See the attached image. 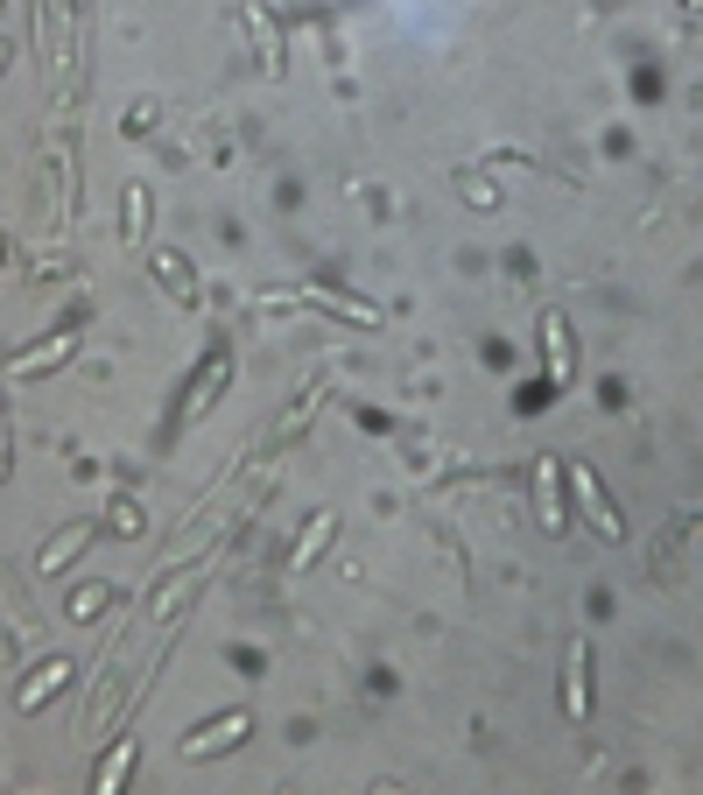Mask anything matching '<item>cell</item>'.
Listing matches in <instances>:
<instances>
[{
	"mask_svg": "<svg viewBox=\"0 0 703 795\" xmlns=\"http://www.w3.org/2000/svg\"><path fill=\"white\" fill-rule=\"evenodd\" d=\"M233 740H246V711H225V718H212V725H198L183 740V753L190 761H212V753H225Z\"/></svg>",
	"mask_w": 703,
	"mask_h": 795,
	"instance_id": "obj_1",
	"label": "cell"
},
{
	"mask_svg": "<svg viewBox=\"0 0 703 795\" xmlns=\"http://www.w3.org/2000/svg\"><path fill=\"white\" fill-rule=\"evenodd\" d=\"M569 479H577V494H584V515H592V528H598V536H613V542H619V515H613V500H605V486L592 479V465H577Z\"/></svg>",
	"mask_w": 703,
	"mask_h": 795,
	"instance_id": "obj_2",
	"label": "cell"
},
{
	"mask_svg": "<svg viewBox=\"0 0 703 795\" xmlns=\"http://www.w3.org/2000/svg\"><path fill=\"white\" fill-rule=\"evenodd\" d=\"M563 704H569V718H584V711H592V640H577V648H569V683H563Z\"/></svg>",
	"mask_w": 703,
	"mask_h": 795,
	"instance_id": "obj_3",
	"label": "cell"
},
{
	"mask_svg": "<svg viewBox=\"0 0 703 795\" xmlns=\"http://www.w3.org/2000/svg\"><path fill=\"white\" fill-rule=\"evenodd\" d=\"M127 767H135V740H120V746H113L106 761H99V774H92V782H99V788H113V782H120Z\"/></svg>",
	"mask_w": 703,
	"mask_h": 795,
	"instance_id": "obj_4",
	"label": "cell"
},
{
	"mask_svg": "<svg viewBox=\"0 0 703 795\" xmlns=\"http://www.w3.org/2000/svg\"><path fill=\"white\" fill-rule=\"evenodd\" d=\"M324 542H331V515H317V521H310V536L296 542V556H289V563L302 571V563H310V556H317V549H324Z\"/></svg>",
	"mask_w": 703,
	"mask_h": 795,
	"instance_id": "obj_5",
	"label": "cell"
},
{
	"mask_svg": "<svg viewBox=\"0 0 703 795\" xmlns=\"http://www.w3.org/2000/svg\"><path fill=\"white\" fill-rule=\"evenodd\" d=\"M682 8H690V14H696V8H703V0H682Z\"/></svg>",
	"mask_w": 703,
	"mask_h": 795,
	"instance_id": "obj_6",
	"label": "cell"
}]
</instances>
